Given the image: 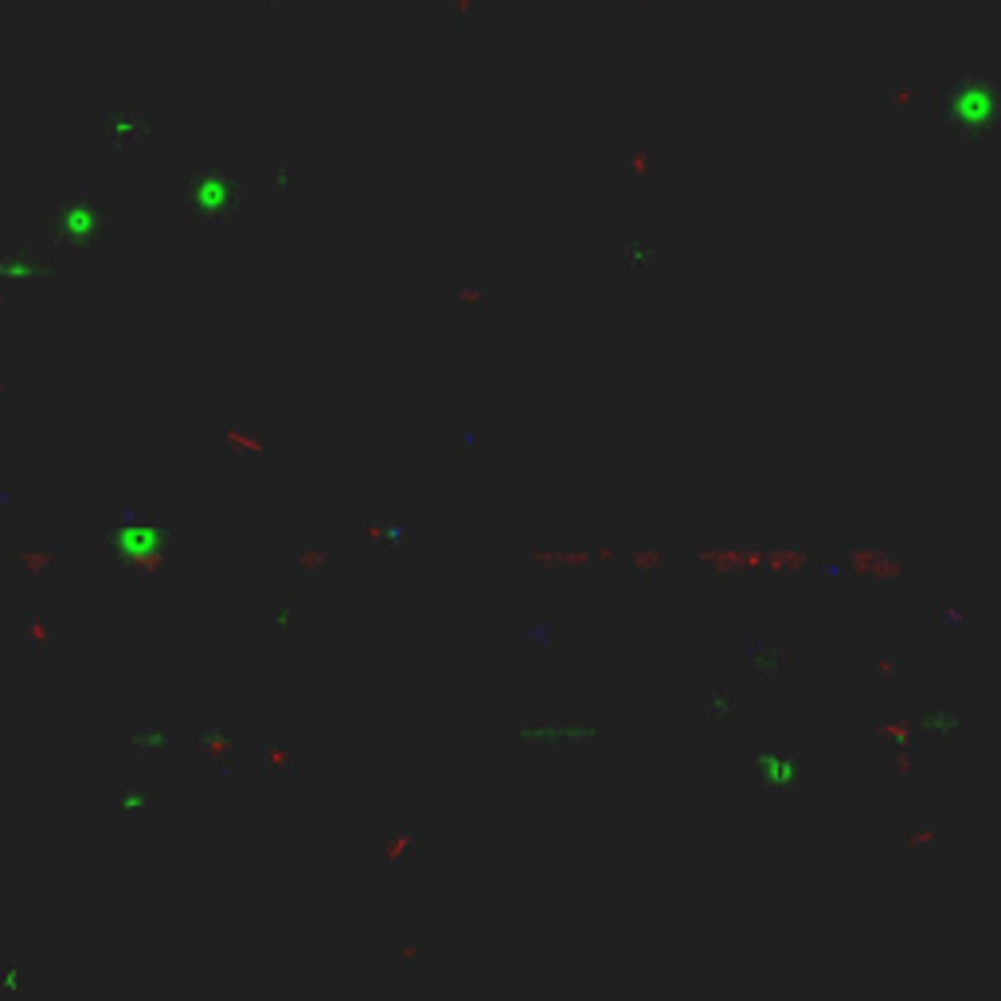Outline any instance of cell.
Returning <instances> with one entry per match:
<instances>
[{"instance_id": "cell-2", "label": "cell", "mask_w": 1001, "mask_h": 1001, "mask_svg": "<svg viewBox=\"0 0 1001 1001\" xmlns=\"http://www.w3.org/2000/svg\"><path fill=\"white\" fill-rule=\"evenodd\" d=\"M0 982H4V990H20L24 974H20V970H0Z\"/></svg>"}, {"instance_id": "cell-1", "label": "cell", "mask_w": 1001, "mask_h": 1001, "mask_svg": "<svg viewBox=\"0 0 1001 1001\" xmlns=\"http://www.w3.org/2000/svg\"><path fill=\"white\" fill-rule=\"evenodd\" d=\"M114 548L125 555V560H157L161 548H165V532L150 521H122L118 524Z\"/></svg>"}]
</instances>
